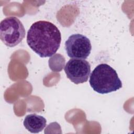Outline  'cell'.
<instances>
[{
  "instance_id": "277c9868",
  "label": "cell",
  "mask_w": 134,
  "mask_h": 134,
  "mask_svg": "<svg viewBox=\"0 0 134 134\" xmlns=\"http://www.w3.org/2000/svg\"><path fill=\"white\" fill-rule=\"evenodd\" d=\"M68 55L72 59H86L91 53L92 45L90 39L82 34L71 35L65 42Z\"/></svg>"
},
{
  "instance_id": "3957f363",
  "label": "cell",
  "mask_w": 134,
  "mask_h": 134,
  "mask_svg": "<svg viewBox=\"0 0 134 134\" xmlns=\"http://www.w3.org/2000/svg\"><path fill=\"white\" fill-rule=\"evenodd\" d=\"M26 31L21 21L16 17H8L0 24V38L6 46L14 47L25 37Z\"/></svg>"
},
{
  "instance_id": "8992f818",
  "label": "cell",
  "mask_w": 134,
  "mask_h": 134,
  "mask_svg": "<svg viewBox=\"0 0 134 134\" xmlns=\"http://www.w3.org/2000/svg\"><path fill=\"white\" fill-rule=\"evenodd\" d=\"M47 120L42 116L36 114L27 115L24 120V126L31 133H37L41 131L46 126Z\"/></svg>"
},
{
  "instance_id": "6da1fadb",
  "label": "cell",
  "mask_w": 134,
  "mask_h": 134,
  "mask_svg": "<svg viewBox=\"0 0 134 134\" xmlns=\"http://www.w3.org/2000/svg\"><path fill=\"white\" fill-rule=\"evenodd\" d=\"M61 35L53 23L45 20L37 21L30 26L27 35L29 47L41 58L50 57L60 46Z\"/></svg>"
},
{
  "instance_id": "7a4b0ae2",
  "label": "cell",
  "mask_w": 134,
  "mask_h": 134,
  "mask_svg": "<svg viewBox=\"0 0 134 134\" xmlns=\"http://www.w3.org/2000/svg\"><path fill=\"white\" fill-rule=\"evenodd\" d=\"M89 83L94 91L102 94L115 92L122 87V82L117 72L106 63L96 66L90 75Z\"/></svg>"
},
{
  "instance_id": "5b68a950",
  "label": "cell",
  "mask_w": 134,
  "mask_h": 134,
  "mask_svg": "<svg viewBox=\"0 0 134 134\" xmlns=\"http://www.w3.org/2000/svg\"><path fill=\"white\" fill-rule=\"evenodd\" d=\"M67 77L75 84L87 81L91 73V65L85 59H70L64 66Z\"/></svg>"
}]
</instances>
